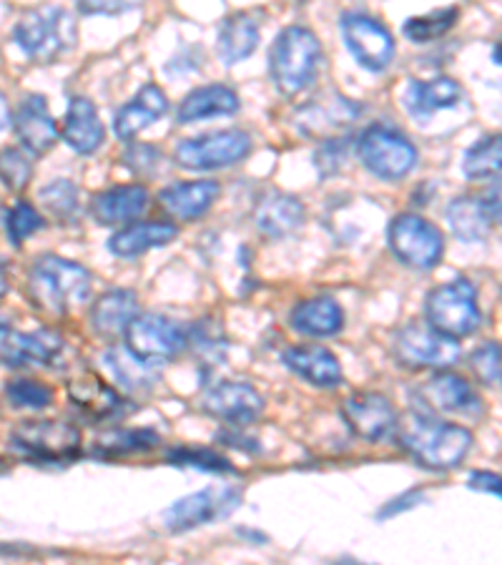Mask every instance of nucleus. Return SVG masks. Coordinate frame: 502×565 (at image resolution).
I'll return each mask as SVG.
<instances>
[{
	"mask_svg": "<svg viewBox=\"0 0 502 565\" xmlns=\"http://www.w3.org/2000/svg\"><path fill=\"white\" fill-rule=\"evenodd\" d=\"M395 433L402 448L430 470L458 468L474 443L468 427L437 420L430 413H413L407 423L397 420Z\"/></svg>",
	"mask_w": 502,
	"mask_h": 565,
	"instance_id": "f257e3e1",
	"label": "nucleus"
},
{
	"mask_svg": "<svg viewBox=\"0 0 502 565\" xmlns=\"http://www.w3.org/2000/svg\"><path fill=\"white\" fill-rule=\"evenodd\" d=\"M94 275L84 264L63 257H41L29 271L31 302L51 315H66L90 297Z\"/></svg>",
	"mask_w": 502,
	"mask_h": 565,
	"instance_id": "f03ea898",
	"label": "nucleus"
},
{
	"mask_svg": "<svg viewBox=\"0 0 502 565\" xmlns=\"http://www.w3.org/2000/svg\"><path fill=\"white\" fill-rule=\"evenodd\" d=\"M319 63H322V43L305 25H289L271 43L269 73L281 96L291 98L301 94L314 81Z\"/></svg>",
	"mask_w": 502,
	"mask_h": 565,
	"instance_id": "7ed1b4c3",
	"label": "nucleus"
},
{
	"mask_svg": "<svg viewBox=\"0 0 502 565\" xmlns=\"http://www.w3.org/2000/svg\"><path fill=\"white\" fill-rule=\"evenodd\" d=\"M13 41L25 56L39 63L56 61L76 43V21L61 6L33 8L18 21Z\"/></svg>",
	"mask_w": 502,
	"mask_h": 565,
	"instance_id": "20e7f679",
	"label": "nucleus"
},
{
	"mask_svg": "<svg viewBox=\"0 0 502 565\" xmlns=\"http://www.w3.org/2000/svg\"><path fill=\"white\" fill-rule=\"evenodd\" d=\"M8 443L13 452L39 465L71 462L81 452L78 427L61 420H25L15 427Z\"/></svg>",
	"mask_w": 502,
	"mask_h": 565,
	"instance_id": "39448f33",
	"label": "nucleus"
},
{
	"mask_svg": "<svg viewBox=\"0 0 502 565\" xmlns=\"http://www.w3.org/2000/svg\"><path fill=\"white\" fill-rule=\"evenodd\" d=\"M425 317L427 324L442 334H450L455 340L460 337H470L478 332L482 322L480 307H478V289L468 279H455L447 285L435 287L427 295L425 302Z\"/></svg>",
	"mask_w": 502,
	"mask_h": 565,
	"instance_id": "423d86ee",
	"label": "nucleus"
},
{
	"mask_svg": "<svg viewBox=\"0 0 502 565\" xmlns=\"http://www.w3.org/2000/svg\"><path fill=\"white\" fill-rule=\"evenodd\" d=\"M460 342L427 322H409L392 337V354L407 370H447L460 360Z\"/></svg>",
	"mask_w": 502,
	"mask_h": 565,
	"instance_id": "0eeeda50",
	"label": "nucleus"
},
{
	"mask_svg": "<svg viewBox=\"0 0 502 565\" xmlns=\"http://www.w3.org/2000/svg\"><path fill=\"white\" fill-rule=\"evenodd\" d=\"M357 153L364 169L385 181L405 179L417 167L419 153L415 143L389 126L374 124L360 136Z\"/></svg>",
	"mask_w": 502,
	"mask_h": 565,
	"instance_id": "6e6552de",
	"label": "nucleus"
},
{
	"mask_svg": "<svg viewBox=\"0 0 502 565\" xmlns=\"http://www.w3.org/2000/svg\"><path fill=\"white\" fill-rule=\"evenodd\" d=\"M387 244L395 257L415 269H435L442 259V232L417 214H399L387 226Z\"/></svg>",
	"mask_w": 502,
	"mask_h": 565,
	"instance_id": "1a4fd4ad",
	"label": "nucleus"
},
{
	"mask_svg": "<svg viewBox=\"0 0 502 565\" xmlns=\"http://www.w3.org/2000/svg\"><path fill=\"white\" fill-rule=\"evenodd\" d=\"M252 149L254 143L249 134L226 129L196 136V139H184L173 151V159H177L179 167L191 171H214L244 161Z\"/></svg>",
	"mask_w": 502,
	"mask_h": 565,
	"instance_id": "9d476101",
	"label": "nucleus"
},
{
	"mask_svg": "<svg viewBox=\"0 0 502 565\" xmlns=\"http://www.w3.org/2000/svg\"><path fill=\"white\" fill-rule=\"evenodd\" d=\"M124 334L126 348L136 358L159 364V367L163 362L179 358L189 344V332L184 327L163 315H136Z\"/></svg>",
	"mask_w": 502,
	"mask_h": 565,
	"instance_id": "9b49d317",
	"label": "nucleus"
},
{
	"mask_svg": "<svg viewBox=\"0 0 502 565\" xmlns=\"http://www.w3.org/2000/svg\"><path fill=\"white\" fill-rule=\"evenodd\" d=\"M342 35L352 58L370 73L387 71L392 66V61H395V39H392L387 25L377 21V18L346 13L342 18Z\"/></svg>",
	"mask_w": 502,
	"mask_h": 565,
	"instance_id": "f8f14e48",
	"label": "nucleus"
},
{
	"mask_svg": "<svg viewBox=\"0 0 502 565\" xmlns=\"http://www.w3.org/2000/svg\"><path fill=\"white\" fill-rule=\"evenodd\" d=\"M242 493L236 488H206L199 493L181 498L171 508L163 510L161 523L169 533H186L194 527L209 525L218 518L229 515L239 505Z\"/></svg>",
	"mask_w": 502,
	"mask_h": 565,
	"instance_id": "ddd939ff",
	"label": "nucleus"
},
{
	"mask_svg": "<svg viewBox=\"0 0 502 565\" xmlns=\"http://www.w3.org/2000/svg\"><path fill=\"white\" fill-rule=\"evenodd\" d=\"M360 106L340 94H324L299 106L295 114V126L307 139H332L357 121Z\"/></svg>",
	"mask_w": 502,
	"mask_h": 565,
	"instance_id": "4468645a",
	"label": "nucleus"
},
{
	"mask_svg": "<svg viewBox=\"0 0 502 565\" xmlns=\"http://www.w3.org/2000/svg\"><path fill=\"white\" fill-rule=\"evenodd\" d=\"M201 409L226 425L244 427L259 420V415L264 413V397L257 387L246 385V382L226 380L204 392Z\"/></svg>",
	"mask_w": 502,
	"mask_h": 565,
	"instance_id": "2eb2a0df",
	"label": "nucleus"
},
{
	"mask_svg": "<svg viewBox=\"0 0 502 565\" xmlns=\"http://www.w3.org/2000/svg\"><path fill=\"white\" fill-rule=\"evenodd\" d=\"M342 417L346 427L367 443L387 440L397 427V409L380 392H354L342 403Z\"/></svg>",
	"mask_w": 502,
	"mask_h": 565,
	"instance_id": "dca6fc26",
	"label": "nucleus"
},
{
	"mask_svg": "<svg viewBox=\"0 0 502 565\" xmlns=\"http://www.w3.org/2000/svg\"><path fill=\"white\" fill-rule=\"evenodd\" d=\"M419 403L427 407V413H442V415H478L480 413V397L478 392L464 377L455 375V372H437L435 377L425 382L417 390Z\"/></svg>",
	"mask_w": 502,
	"mask_h": 565,
	"instance_id": "f3484780",
	"label": "nucleus"
},
{
	"mask_svg": "<svg viewBox=\"0 0 502 565\" xmlns=\"http://www.w3.org/2000/svg\"><path fill=\"white\" fill-rule=\"evenodd\" d=\"M500 218V194L458 196L447 206V222L460 242H485Z\"/></svg>",
	"mask_w": 502,
	"mask_h": 565,
	"instance_id": "a211bd4d",
	"label": "nucleus"
},
{
	"mask_svg": "<svg viewBox=\"0 0 502 565\" xmlns=\"http://www.w3.org/2000/svg\"><path fill=\"white\" fill-rule=\"evenodd\" d=\"M66 354V340L53 330H35V332H18L8 337L6 350L0 360L8 367H51L61 362Z\"/></svg>",
	"mask_w": 502,
	"mask_h": 565,
	"instance_id": "6ab92c4d",
	"label": "nucleus"
},
{
	"mask_svg": "<svg viewBox=\"0 0 502 565\" xmlns=\"http://www.w3.org/2000/svg\"><path fill=\"white\" fill-rule=\"evenodd\" d=\"M68 399L90 423H108L126 415V399L96 375H78L68 382Z\"/></svg>",
	"mask_w": 502,
	"mask_h": 565,
	"instance_id": "aec40b11",
	"label": "nucleus"
},
{
	"mask_svg": "<svg viewBox=\"0 0 502 565\" xmlns=\"http://www.w3.org/2000/svg\"><path fill=\"white\" fill-rule=\"evenodd\" d=\"M13 129L18 134V141L23 143V149L33 153V157H45L58 141L56 118L51 116L49 104L39 94L23 98V104L18 106L13 116Z\"/></svg>",
	"mask_w": 502,
	"mask_h": 565,
	"instance_id": "412c9836",
	"label": "nucleus"
},
{
	"mask_svg": "<svg viewBox=\"0 0 502 565\" xmlns=\"http://www.w3.org/2000/svg\"><path fill=\"white\" fill-rule=\"evenodd\" d=\"M254 222L264 236L285 239L305 224V204L285 191H267L254 204Z\"/></svg>",
	"mask_w": 502,
	"mask_h": 565,
	"instance_id": "4be33fe9",
	"label": "nucleus"
},
{
	"mask_svg": "<svg viewBox=\"0 0 502 565\" xmlns=\"http://www.w3.org/2000/svg\"><path fill=\"white\" fill-rule=\"evenodd\" d=\"M281 362L301 380L312 382L314 387L342 385L340 360L327 348H319V344H297V348H289L281 354Z\"/></svg>",
	"mask_w": 502,
	"mask_h": 565,
	"instance_id": "5701e85b",
	"label": "nucleus"
},
{
	"mask_svg": "<svg viewBox=\"0 0 502 565\" xmlns=\"http://www.w3.org/2000/svg\"><path fill=\"white\" fill-rule=\"evenodd\" d=\"M169 111L167 94L157 84H146L129 104L118 108L114 134L121 141H131L136 134H141L146 126L157 124L159 118Z\"/></svg>",
	"mask_w": 502,
	"mask_h": 565,
	"instance_id": "b1692460",
	"label": "nucleus"
},
{
	"mask_svg": "<svg viewBox=\"0 0 502 565\" xmlns=\"http://www.w3.org/2000/svg\"><path fill=\"white\" fill-rule=\"evenodd\" d=\"M106 139L104 121H100L98 108L86 96H73L63 124V141L76 153H94Z\"/></svg>",
	"mask_w": 502,
	"mask_h": 565,
	"instance_id": "393cba45",
	"label": "nucleus"
},
{
	"mask_svg": "<svg viewBox=\"0 0 502 565\" xmlns=\"http://www.w3.org/2000/svg\"><path fill=\"white\" fill-rule=\"evenodd\" d=\"M218 194H222L218 181H181V184L161 189L159 202L171 216L191 222V218L204 216L214 206Z\"/></svg>",
	"mask_w": 502,
	"mask_h": 565,
	"instance_id": "a878e982",
	"label": "nucleus"
},
{
	"mask_svg": "<svg viewBox=\"0 0 502 565\" xmlns=\"http://www.w3.org/2000/svg\"><path fill=\"white\" fill-rule=\"evenodd\" d=\"M149 191L141 184H129V186H114L100 191L90 202V214H94L100 226L111 224H126L131 218L141 216L146 209H149Z\"/></svg>",
	"mask_w": 502,
	"mask_h": 565,
	"instance_id": "bb28decb",
	"label": "nucleus"
},
{
	"mask_svg": "<svg viewBox=\"0 0 502 565\" xmlns=\"http://www.w3.org/2000/svg\"><path fill=\"white\" fill-rule=\"evenodd\" d=\"M462 96V88L455 78H432V81H409L407 94H405V108L409 116L419 118H430L435 114L445 111V108L458 106Z\"/></svg>",
	"mask_w": 502,
	"mask_h": 565,
	"instance_id": "cd10ccee",
	"label": "nucleus"
},
{
	"mask_svg": "<svg viewBox=\"0 0 502 565\" xmlns=\"http://www.w3.org/2000/svg\"><path fill=\"white\" fill-rule=\"evenodd\" d=\"M239 96L236 90L224 86V84H212V86H201L184 98L177 108V121L179 124H194V121H204V118H214V116H234L239 111Z\"/></svg>",
	"mask_w": 502,
	"mask_h": 565,
	"instance_id": "c85d7f7f",
	"label": "nucleus"
},
{
	"mask_svg": "<svg viewBox=\"0 0 502 565\" xmlns=\"http://www.w3.org/2000/svg\"><path fill=\"white\" fill-rule=\"evenodd\" d=\"M291 330L307 337H334L344 327V312L337 299L314 297L299 302L289 315Z\"/></svg>",
	"mask_w": 502,
	"mask_h": 565,
	"instance_id": "c756f323",
	"label": "nucleus"
},
{
	"mask_svg": "<svg viewBox=\"0 0 502 565\" xmlns=\"http://www.w3.org/2000/svg\"><path fill=\"white\" fill-rule=\"evenodd\" d=\"M179 236V230L171 222H141L133 226H126V230L116 232L111 239H108V252L116 254V257H139L151 249L167 247Z\"/></svg>",
	"mask_w": 502,
	"mask_h": 565,
	"instance_id": "7c9ffc66",
	"label": "nucleus"
},
{
	"mask_svg": "<svg viewBox=\"0 0 502 565\" xmlns=\"http://www.w3.org/2000/svg\"><path fill=\"white\" fill-rule=\"evenodd\" d=\"M139 315V297L131 289H111L90 307V327L100 337H116Z\"/></svg>",
	"mask_w": 502,
	"mask_h": 565,
	"instance_id": "2f4dec72",
	"label": "nucleus"
},
{
	"mask_svg": "<svg viewBox=\"0 0 502 565\" xmlns=\"http://www.w3.org/2000/svg\"><path fill=\"white\" fill-rule=\"evenodd\" d=\"M259 25L249 13H234L226 18L216 35V51L226 66L242 63L259 49Z\"/></svg>",
	"mask_w": 502,
	"mask_h": 565,
	"instance_id": "473e14b6",
	"label": "nucleus"
},
{
	"mask_svg": "<svg viewBox=\"0 0 502 565\" xmlns=\"http://www.w3.org/2000/svg\"><path fill=\"white\" fill-rule=\"evenodd\" d=\"M104 367L108 370V375H111L118 385L129 392H146L151 390L153 385L159 382V364L153 362H146L141 358H136V354L129 348H111L104 352Z\"/></svg>",
	"mask_w": 502,
	"mask_h": 565,
	"instance_id": "72a5a7b5",
	"label": "nucleus"
},
{
	"mask_svg": "<svg viewBox=\"0 0 502 565\" xmlns=\"http://www.w3.org/2000/svg\"><path fill=\"white\" fill-rule=\"evenodd\" d=\"M458 8H440V11L409 18V21L402 25V33H405V39L413 43H430L442 39L445 33H450L455 29V23H458Z\"/></svg>",
	"mask_w": 502,
	"mask_h": 565,
	"instance_id": "f704fd0d",
	"label": "nucleus"
},
{
	"mask_svg": "<svg viewBox=\"0 0 502 565\" xmlns=\"http://www.w3.org/2000/svg\"><path fill=\"white\" fill-rule=\"evenodd\" d=\"M502 167V146L500 136H485L480 143L464 153L462 171L468 179H498Z\"/></svg>",
	"mask_w": 502,
	"mask_h": 565,
	"instance_id": "c9c22d12",
	"label": "nucleus"
},
{
	"mask_svg": "<svg viewBox=\"0 0 502 565\" xmlns=\"http://www.w3.org/2000/svg\"><path fill=\"white\" fill-rule=\"evenodd\" d=\"M39 202L53 218L68 224L78 216V186L68 179H56L39 191Z\"/></svg>",
	"mask_w": 502,
	"mask_h": 565,
	"instance_id": "e433bc0d",
	"label": "nucleus"
},
{
	"mask_svg": "<svg viewBox=\"0 0 502 565\" xmlns=\"http://www.w3.org/2000/svg\"><path fill=\"white\" fill-rule=\"evenodd\" d=\"M169 465H177V468H191L201 472H214V476H229L236 472L234 465L209 448H173L167 455Z\"/></svg>",
	"mask_w": 502,
	"mask_h": 565,
	"instance_id": "4c0bfd02",
	"label": "nucleus"
},
{
	"mask_svg": "<svg viewBox=\"0 0 502 565\" xmlns=\"http://www.w3.org/2000/svg\"><path fill=\"white\" fill-rule=\"evenodd\" d=\"M161 437L153 430H114L104 437H98L100 455H129V452H146L159 448Z\"/></svg>",
	"mask_w": 502,
	"mask_h": 565,
	"instance_id": "58836bf2",
	"label": "nucleus"
},
{
	"mask_svg": "<svg viewBox=\"0 0 502 565\" xmlns=\"http://www.w3.org/2000/svg\"><path fill=\"white\" fill-rule=\"evenodd\" d=\"M6 397L18 409H45L53 405V390L39 380H11L6 385Z\"/></svg>",
	"mask_w": 502,
	"mask_h": 565,
	"instance_id": "ea45409f",
	"label": "nucleus"
},
{
	"mask_svg": "<svg viewBox=\"0 0 502 565\" xmlns=\"http://www.w3.org/2000/svg\"><path fill=\"white\" fill-rule=\"evenodd\" d=\"M43 226H45V218L35 212V206H31L29 202H18L6 216V232L13 247H21L29 236L41 232Z\"/></svg>",
	"mask_w": 502,
	"mask_h": 565,
	"instance_id": "a19ab883",
	"label": "nucleus"
},
{
	"mask_svg": "<svg viewBox=\"0 0 502 565\" xmlns=\"http://www.w3.org/2000/svg\"><path fill=\"white\" fill-rule=\"evenodd\" d=\"M33 177V163L21 149H0V181L11 191H23Z\"/></svg>",
	"mask_w": 502,
	"mask_h": 565,
	"instance_id": "79ce46f5",
	"label": "nucleus"
},
{
	"mask_svg": "<svg viewBox=\"0 0 502 565\" xmlns=\"http://www.w3.org/2000/svg\"><path fill=\"white\" fill-rule=\"evenodd\" d=\"M470 370L474 372L482 385H498L500 382V344L482 342L478 350L470 354Z\"/></svg>",
	"mask_w": 502,
	"mask_h": 565,
	"instance_id": "37998d69",
	"label": "nucleus"
},
{
	"mask_svg": "<svg viewBox=\"0 0 502 565\" xmlns=\"http://www.w3.org/2000/svg\"><path fill=\"white\" fill-rule=\"evenodd\" d=\"M346 157V143L344 139H337V136H332V139H324L322 146H319L317 153H314V167L319 171V177H330V174H337L342 167V161Z\"/></svg>",
	"mask_w": 502,
	"mask_h": 565,
	"instance_id": "c03bdc74",
	"label": "nucleus"
},
{
	"mask_svg": "<svg viewBox=\"0 0 502 565\" xmlns=\"http://www.w3.org/2000/svg\"><path fill=\"white\" fill-rule=\"evenodd\" d=\"M189 342H194V348L199 352H204L206 358H212V360H216V358L222 360L224 358L226 344H224L222 337H214L212 334V322H209V319H204V322L194 327V332L189 334Z\"/></svg>",
	"mask_w": 502,
	"mask_h": 565,
	"instance_id": "a18cd8bd",
	"label": "nucleus"
},
{
	"mask_svg": "<svg viewBox=\"0 0 502 565\" xmlns=\"http://www.w3.org/2000/svg\"><path fill=\"white\" fill-rule=\"evenodd\" d=\"M139 6L143 0H78V11L84 15H121Z\"/></svg>",
	"mask_w": 502,
	"mask_h": 565,
	"instance_id": "49530a36",
	"label": "nucleus"
},
{
	"mask_svg": "<svg viewBox=\"0 0 502 565\" xmlns=\"http://www.w3.org/2000/svg\"><path fill=\"white\" fill-rule=\"evenodd\" d=\"M159 159L161 153L159 149H153V146H131V149L124 153L126 167L136 171V174H151V171L157 169Z\"/></svg>",
	"mask_w": 502,
	"mask_h": 565,
	"instance_id": "de8ad7c7",
	"label": "nucleus"
},
{
	"mask_svg": "<svg viewBox=\"0 0 502 565\" xmlns=\"http://www.w3.org/2000/svg\"><path fill=\"white\" fill-rule=\"evenodd\" d=\"M425 500H427V495L423 493V490H407V493L392 498L389 503L382 505L377 518H380V521H387V518H395L399 513H405V510H413L417 505H423Z\"/></svg>",
	"mask_w": 502,
	"mask_h": 565,
	"instance_id": "09e8293b",
	"label": "nucleus"
},
{
	"mask_svg": "<svg viewBox=\"0 0 502 565\" xmlns=\"http://www.w3.org/2000/svg\"><path fill=\"white\" fill-rule=\"evenodd\" d=\"M468 486L472 490H480V493H488V495L500 498V476H495V472H485V470L472 472Z\"/></svg>",
	"mask_w": 502,
	"mask_h": 565,
	"instance_id": "8fccbe9b",
	"label": "nucleus"
},
{
	"mask_svg": "<svg viewBox=\"0 0 502 565\" xmlns=\"http://www.w3.org/2000/svg\"><path fill=\"white\" fill-rule=\"evenodd\" d=\"M218 443L229 445V448H242L244 452H259V445L254 440H246V437H239L236 433H218L216 435Z\"/></svg>",
	"mask_w": 502,
	"mask_h": 565,
	"instance_id": "3c124183",
	"label": "nucleus"
},
{
	"mask_svg": "<svg viewBox=\"0 0 502 565\" xmlns=\"http://www.w3.org/2000/svg\"><path fill=\"white\" fill-rule=\"evenodd\" d=\"M13 124V114H11V104H8L6 94H0V131H6L8 126Z\"/></svg>",
	"mask_w": 502,
	"mask_h": 565,
	"instance_id": "603ef678",
	"label": "nucleus"
},
{
	"mask_svg": "<svg viewBox=\"0 0 502 565\" xmlns=\"http://www.w3.org/2000/svg\"><path fill=\"white\" fill-rule=\"evenodd\" d=\"M239 537H246V541H257V545H264V543H269V537L264 535V533H259V531H249V527H239Z\"/></svg>",
	"mask_w": 502,
	"mask_h": 565,
	"instance_id": "864d4df0",
	"label": "nucleus"
},
{
	"mask_svg": "<svg viewBox=\"0 0 502 565\" xmlns=\"http://www.w3.org/2000/svg\"><path fill=\"white\" fill-rule=\"evenodd\" d=\"M8 337H11V330H8L6 324H0V354H3V350H6V342H8Z\"/></svg>",
	"mask_w": 502,
	"mask_h": 565,
	"instance_id": "5fc2aeb1",
	"label": "nucleus"
},
{
	"mask_svg": "<svg viewBox=\"0 0 502 565\" xmlns=\"http://www.w3.org/2000/svg\"><path fill=\"white\" fill-rule=\"evenodd\" d=\"M6 279H3V275H0V299H3V295H6Z\"/></svg>",
	"mask_w": 502,
	"mask_h": 565,
	"instance_id": "6e6d98bb",
	"label": "nucleus"
},
{
	"mask_svg": "<svg viewBox=\"0 0 502 565\" xmlns=\"http://www.w3.org/2000/svg\"><path fill=\"white\" fill-rule=\"evenodd\" d=\"M0 468H3V460H0Z\"/></svg>",
	"mask_w": 502,
	"mask_h": 565,
	"instance_id": "4d7b16f0",
	"label": "nucleus"
},
{
	"mask_svg": "<svg viewBox=\"0 0 502 565\" xmlns=\"http://www.w3.org/2000/svg\"><path fill=\"white\" fill-rule=\"evenodd\" d=\"M0 214H3V209H0Z\"/></svg>",
	"mask_w": 502,
	"mask_h": 565,
	"instance_id": "13d9d810",
	"label": "nucleus"
}]
</instances>
